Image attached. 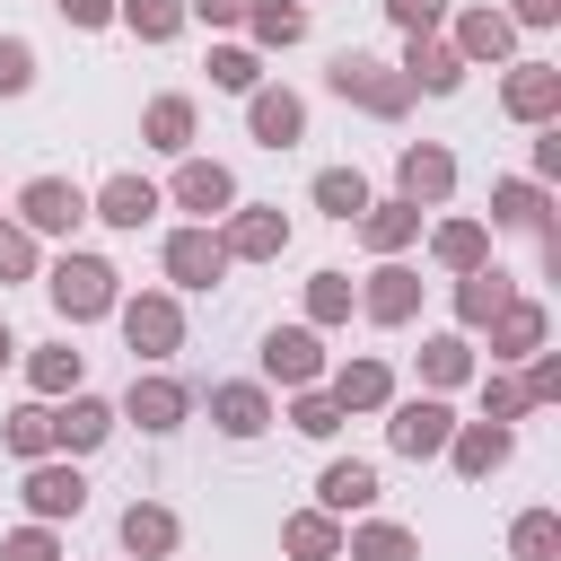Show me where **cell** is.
<instances>
[{"mask_svg":"<svg viewBox=\"0 0 561 561\" xmlns=\"http://www.w3.org/2000/svg\"><path fill=\"white\" fill-rule=\"evenodd\" d=\"M53 298H61V316H96V307L114 298V272L88 263V254H70V263L53 272Z\"/></svg>","mask_w":561,"mask_h":561,"instance_id":"obj_1","label":"cell"},{"mask_svg":"<svg viewBox=\"0 0 561 561\" xmlns=\"http://www.w3.org/2000/svg\"><path fill=\"white\" fill-rule=\"evenodd\" d=\"M333 88H342V96H359V105H377V114H394V105H403V88H394V79H377V61H333Z\"/></svg>","mask_w":561,"mask_h":561,"instance_id":"obj_2","label":"cell"},{"mask_svg":"<svg viewBox=\"0 0 561 561\" xmlns=\"http://www.w3.org/2000/svg\"><path fill=\"white\" fill-rule=\"evenodd\" d=\"M394 447H403V456L447 447V412H438V403H403V412H394Z\"/></svg>","mask_w":561,"mask_h":561,"instance_id":"obj_3","label":"cell"},{"mask_svg":"<svg viewBox=\"0 0 561 561\" xmlns=\"http://www.w3.org/2000/svg\"><path fill=\"white\" fill-rule=\"evenodd\" d=\"M131 421H140V430H175V421H184V386H167V377L131 386Z\"/></svg>","mask_w":561,"mask_h":561,"instance_id":"obj_4","label":"cell"},{"mask_svg":"<svg viewBox=\"0 0 561 561\" xmlns=\"http://www.w3.org/2000/svg\"><path fill=\"white\" fill-rule=\"evenodd\" d=\"M123 333H131V351H175V307H158V298H140V307L123 316Z\"/></svg>","mask_w":561,"mask_h":561,"instance_id":"obj_5","label":"cell"},{"mask_svg":"<svg viewBox=\"0 0 561 561\" xmlns=\"http://www.w3.org/2000/svg\"><path fill=\"white\" fill-rule=\"evenodd\" d=\"M26 219H35V228H70V219H79V193H70V184H26Z\"/></svg>","mask_w":561,"mask_h":561,"instance_id":"obj_6","label":"cell"},{"mask_svg":"<svg viewBox=\"0 0 561 561\" xmlns=\"http://www.w3.org/2000/svg\"><path fill=\"white\" fill-rule=\"evenodd\" d=\"M167 263H175V280H193V289H202V280H219V245H210V237H175V245H167Z\"/></svg>","mask_w":561,"mask_h":561,"instance_id":"obj_7","label":"cell"},{"mask_svg":"<svg viewBox=\"0 0 561 561\" xmlns=\"http://www.w3.org/2000/svg\"><path fill=\"white\" fill-rule=\"evenodd\" d=\"M26 500H35L44 517H70V508H79V473H61V465H44V473L26 482Z\"/></svg>","mask_w":561,"mask_h":561,"instance_id":"obj_8","label":"cell"},{"mask_svg":"<svg viewBox=\"0 0 561 561\" xmlns=\"http://www.w3.org/2000/svg\"><path fill=\"white\" fill-rule=\"evenodd\" d=\"M149 210H158V193H149V184H131V175H123V184H105V219H114V228H140Z\"/></svg>","mask_w":561,"mask_h":561,"instance_id":"obj_9","label":"cell"},{"mask_svg":"<svg viewBox=\"0 0 561 561\" xmlns=\"http://www.w3.org/2000/svg\"><path fill=\"white\" fill-rule=\"evenodd\" d=\"M263 359H272V377H316V342L307 333H272Z\"/></svg>","mask_w":561,"mask_h":561,"instance_id":"obj_10","label":"cell"},{"mask_svg":"<svg viewBox=\"0 0 561 561\" xmlns=\"http://www.w3.org/2000/svg\"><path fill=\"white\" fill-rule=\"evenodd\" d=\"M219 430L254 438V430H263V394H254V386H219Z\"/></svg>","mask_w":561,"mask_h":561,"instance_id":"obj_11","label":"cell"},{"mask_svg":"<svg viewBox=\"0 0 561 561\" xmlns=\"http://www.w3.org/2000/svg\"><path fill=\"white\" fill-rule=\"evenodd\" d=\"M324 500H333V508H368V500H377V473H368V465H333V473H324Z\"/></svg>","mask_w":561,"mask_h":561,"instance_id":"obj_12","label":"cell"},{"mask_svg":"<svg viewBox=\"0 0 561 561\" xmlns=\"http://www.w3.org/2000/svg\"><path fill=\"white\" fill-rule=\"evenodd\" d=\"M123 543H131V552H167V543H175V517H167V508H131V517H123Z\"/></svg>","mask_w":561,"mask_h":561,"instance_id":"obj_13","label":"cell"},{"mask_svg":"<svg viewBox=\"0 0 561 561\" xmlns=\"http://www.w3.org/2000/svg\"><path fill=\"white\" fill-rule=\"evenodd\" d=\"M552 96H561L552 70H517V79H508V105H517V114H552Z\"/></svg>","mask_w":561,"mask_h":561,"instance_id":"obj_14","label":"cell"},{"mask_svg":"<svg viewBox=\"0 0 561 561\" xmlns=\"http://www.w3.org/2000/svg\"><path fill=\"white\" fill-rule=\"evenodd\" d=\"M254 131L280 149V140H298V96H254Z\"/></svg>","mask_w":561,"mask_h":561,"instance_id":"obj_15","label":"cell"},{"mask_svg":"<svg viewBox=\"0 0 561 561\" xmlns=\"http://www.w3.org/2000/svg\"><path fill=\"white\" fill-rule=\"evenodd\" d=\"M500 456H508V430H465V438H456V465H465V473H491Z\"/></svg>","mask_w":561,"mask_h":561,"instance_id":"obj_16","label":"cell"},{"mask_svg":"<svg viewBox=\"0 0 561 561\" xmlns=\"http://www.w3.org/2000/svg\"><path fill=\"white\" fill-rule=\"evenodd\" d=\"M447 175H456V167H447L438 149H412V158H403V184H412V202H421V193H447Z\"/></svg>","mask_w":561,"mask_h":561,"instance_id":"obj_17","label":"cell"},{"mask_svg":"<svg viewBox=\"0 0 561 561\" xmlns=\"http://www.w3.org/2000/svg\"><path fill=\"white\" fill-rule=\"evenodd\" d=\"M175 193H184L193 210H219V202H228V175H219V167H184V184H175Z\"/></svg>","mask_w":561,"mask_h":561,"instance_id":"obj_18","label":"cell"},{"mask_svg":"<svg viewBox=\"0 0 561 561\" xmlns=\"http://www.w3.org/2000/svg\"><path fill=\"white\" fill-rule=\"evenodd\" d=\"M316 202H324L333 219H351V210H368V193H359V175H316Z\"/></svg>","mask_w":561,"mask_h":561,"instance_id":"obj_19","label":"cell"},{"mask_svg":"<svg viewBox=\"0 0 561 561\" xmlns=\"http://www.w3.org/2000/svg\"><path fill=\"white\" fill-rule=\"evenodd\" d=\"M228 245H237V254H272V245H280V219H272V210H254V219H237V228H228Z\"/></svg>","mask_w":561,"mask_h":561,"instance_id":"obj_20","label":"cell"},{"mask_svg":"<svg viewBox=\"0 0 561 561\" xmlns=\"http://www.w3.org/2000/svg\"><path fill=\"white\" fill-rule=\"evenodd\" d=\"M53 430H61L70 447H96V438H105V403H70V412H61Z\"/></svg>","mask_w":561,"mask_h":561,"instance_id":"obj_21","label":"cell"},{"mask_svg":"<svg viewBox=\"0 0 561 561\" xmlns=\"http://www.w3.org/2000/svg\"><path fill=\"white\" fill-rule=\"evenodd\" d=\"M184 123H193V114H184V96L149 105V140H158V149H184Z\"/></svg>","mask_w":561,"mask_h":561,"instance_id":"obj_22","label":"cell"},{"mask_svg":"<svg viewBox=\"0 0 561 561\" xmlns=\"http://www.w3.org/2000/svg\"><path fill=\"white\" fill-rule=\"evenodd\" d=\"M368 307H377V316H412V272H377Z\"/></svg>","mask_w":561,"mask_h":561,"instance_id":"obj_23","label":"cell"},{"mask_svg":"<svg viewBox=\"0 0 561 561\" xmlns=\"http://www.w3.org/2000/svg\"><path fill=\"white\" fill-rule=\"evenodd\" d=\"M412 79H430V88H456V53H438V44H412Z\"/></svg>","mask_w":561,"mask_h":561,"instance_id":"obj_24","label":"cell"},{"mask_svg":"<svg viewBox=\"0 0 561 561\" xmlns=\"http://www.w3.org/2000/svg\"><path fill=\"white\" fill-rule=\"evenodd\" d=\"M552 543H561L552 517H517V552H526V561H552Z\"/></svg>","mask_w":561,"mask_h":561,"instance_id":"obj_25","label":"cell"},{"mask_svg":"<svg viewBox=\"0 0 561 561\" xmlns=\"http://www.w3.org/2000/svg\"><path fill=\"white\" fill-rule=\"evenodd\" d=\"M359 561H412V535H394V526H368V535H359Z\"/></svg>","mask_w":561,"mask_h":561,"instance_id":"obj_26","label":"cell"},{"mask_svg":"<svg viewBox=\"0 0 561 561\" xmlns=\"http://www.w3.org/2000/svg\"><path fill=\"white\" fill-rule=\"evenodd\" d=\"M465 53H508V18H465Z\"/></svg>","mask_w":561,"mask_h":561,"instance_id":"obj_27","label":"cell"},{"mask_svg":"<svg viewBox=\"0 0 561 561\" xmlns=\"http://www.w3.org/2000/svg\"><path fill=\"white\" fill-rule=\"evenodd\" d=\"M500 219H508V228H543V202H535L526 184H508V193H500Z\"/></svg>","mask_w":561,"mask_h":561,"instance_id":"obj_28","label":"cell"},{"mask_svg":"<svg viewBox=\"0 0 561 561\" xmlns=\"http://www.w3.org/2000/svg\"><path fill=\"white\" fill-rule=\"evenodd\" d=\"M377 394H386V368H368V359L342 368V403H377Z\"/></svg>","mask_w":561,"mask_h":561,"instance_id":"obj_29","label":"cell"},{"mask_svg":"<svg viewBox=\"0 0 561 561\" xmlns=\"http://www.w3.org/2000/svg\"><path fill=\"white\" fill-rule=\"evenodd\" d=\"M44 438H53V412H18V421H9V447H18V456H35Z\"/></svg>","mask_w":561,"mask_h":561,"instance_id":"obj_30","label":"cell"},{"mask_svg":"<svg viewBox=\"0 0 561 561\" xmlns=\"http://www.w3.org/2000/svg\"><path fill=\"white\" fill-rule=\"evenodd\" d=\"M289 552L324 561V552H333V526H324V517H298V526H289Z\"/></svg>","mask_w":561,"mask_h":561,"instance_id":"obj_31","label":"cell"},{"mask_svg":"<svg viewBox=\"0 0 561 561\" xmlns=\"http://www.w3.org/2000/svg\"><path fill=\"white\" fill-rule=\"evenodd\" d=\"M412 237V210H368V245H403Z\"/></svg>","mask_w":561,"mask_h":561,"instance_id":"obj_32","label":"cell"},{"mask_svg":"<svg viewBox=\"0 0 561 561\" xmlns=\"http://www.w3.org/2000/svg\"><path fill=\"white\" fill-rule=\"evenodd\" d=\"M131 26L140 35H175V0H131Z\"/></svg>","mask_w":561,"mask_h":561,"instance_id":"obj_33","label":"cell"},{"mask_svg":"<svg viewBox=\"0 0 561 561\" xmlns=\"http://www.w3.org/2000/svg\"><path fill=\"white\" fill-rule=\"evenodd\" d=\"M535 333H543V324H535V307H508V316H500V342H508V351H526Z\"/></svg>","mask_w":561,"mask_h":561,"instance_id":"obj_34","label":"cell"},{"mask_svg":"<svg viewBox=\"0 0 561 561\" xmlns=\"http://www.w3.org/2000/svg\"><path fill=\"white\" fill-rule=\"evenodd\" d=\"M210 70H219V88H254V61H245V53H219Z\"/></svg>","mask_w":561,"mask_h":561,"instance_id":"obj_35","label":"cell"},{"mask_svg":"<svg viewBox=\"0 0 561 561\" xmlns=\"http://www.w3.org/2000/svg\"><path fill=\"white\" fill-rule=\"evenodd\" d=\"M438 254H447V263H473V254H482V237H473V228H447V237H438Z\"/></svg>","mask_w":561,"mask_h":561,"instance_id":"obj_36","label":"cell"},{"mask_svg":"<svg viewBox=\"0 0 561 561\" xmlns=\"http://www.w3.org/2000/svg\"><path fill=\"white\" fill-rule=\"evenodd\" d=\"M491 307H500V272H482V280L465 289V316H491Z\"/></svg>","mask_w":561,"mask_h":561,"instance_id":"obj_37","label":"cell"},{"mask_svg":"<svg viewBox=\"0 0 561 561\" xmlns=\"http://www.w3.org/2000/svg\"><path fill=\"white\" fill-rule=\"evenodd\" d=\"M430 377H465V342H430Z\"/></svg>","mask_w":561,"mask_h":561,"instance_id":"obj_38","label":"cell"},{"mask_svg":"<svg viewBox=\"0 0 561 561\" xmlns=\"http://www.w3.org/2000/svg\"><path fill=\"white\" fill-rule=\"evenodd\" d=\"M254 26H263V35H272V44H289V35H298V9H263V18H254Z\"/></svg>","mask_w":561,"mask_h":561,"instance_id":"obj_39","label":"cell"},{"mask_svg":"<svg viewBox=\"0 0 561 561\" xmlns=\"http://www.w3.org/2000/svg\"><path fill=\"white\" fill-rule=\"evenodd\" d=\"M342 307H351V289H342V280L324 272V280H316V316H342Z\"/></svg>","mask_w":561,"mask_h":561,"instance_id":"obj_40","label":"cell"},{"mask_svg":"<svg viewBox=\"0 0 561 561\" xmlns=\"http://www.w3.org/2000/svg\"><path fill=\"white\" fill-rule=\"evenodd\" d=\"M35 386H70V351H44L35 359Z\"/></svg>","mask_w":561,"mask_h":561,"instance_id":"obj_41","label":"cell"},{"mask_svg":"<svg viewBox=\"0 0 561 561\" xmlns=\"http://www.w3.org/2000/svg\"><path fill=\"white\" fill-rule=\"evenodd\" d=\"M298 430H316V438H324V430H333V403H324V394H307V403H298Z\"/></svg>","mask_w":561,"mask_h":561,"instance_id":"obj_42","label":"cell"},{"mask_svg":"<svg viewBox=\"0 0 561 561\" xmlns=\"http://www.w3.org/2000/svg\"><path fill=\"white\" fill-rule=\"evenodd\" d=\"M0 88H26V44H0Z\"/></svg>","mask_w":561,"mask_h":561,"instance_id":"obj_43","label":"cell"},{"mask_svg":"<svg viewBox=\"0 0 561 561\" xmlns=\"http://www.w3.org/2000/svg\"><path fill=\"white\" fill-rule=\"evenodd\" d=\"M0 272H26V237L18 228H0Z\"/></svg>","mask_w":561,"mask_h":561,"instance_id":"obj_44","label":"cell"},{"mask_svg":"<svg viewBox=\"0 0 561 561\" xmlns=\"http://www.w3.org/2000/svg\"><path fill=\"white\" fill-rule=\"evenodd\" d=\"M9 561H53V543H44V535H18V543H9Z\"/></svg>","mask_w":561,"mask_h":561,"instance_id":"obj_45","label":"cell"},{"mask_svg":"<svg viewBox=\"0 0 561 561\" xmlns=\"http://www.w3.org/2000/svg\"><path fill=\"white\" fill-rule=\"evenodd\" d=\"M394 18H403V26H430V18H438V0H394Z\"/></svg>","mask_w":561,"mask_h":561,"instance_id":"obj_46","label":"cell"},{"mask_svg":"<svg viewBox=\"0 0 561 561\" xmlns=\"http://www.w3.org/2000/svg\"><path fill=\"white\" fill-rule=\"evenodd\" d=\"M61 18H79V26H96V18H105V0H61Z\"/></svg>","mask_w":561,"mask_h":561,"instance_id":"obj_47","label":"cell"},{"mask_svg":"<svg viewBox=\"0 0 561 561\" xmlns=\"http://www.w3.org/2000/svg\"><path fill=\"white\" fill-rule=\"evenodd\" d=\"M552 9H561V0H517V18H535V26H543Z\"/></svg>","mask_w":561,"mask_h":561,"instance_id":"obj_48","label":"cell"},{"mask_svg":"<svg viewBox=\"0 0 561 561\" xmlns=\"http://www.w3.org/2000/svg\"><path fill=\"white\" fill-rule=\"evenodd\" d=\"M237 9H245V0H202V18H237Z\"/></svg>","mask_w":561,"mask_h":561,"instance_id":"obj_49","label":"cell"},{"mask_svg":"<svg viewBox=\"0 0 561 561\" xmlns=\"http://www.w3.org/2000/svg\"><path fill=\"white\" fill-rule=\"evenodd\" d=\"M0 359H9V333H0Z\"/></svg>","mask_w":561,"mask_h":561,"instance_id":"obj_50","label":"cell"}]
</instances>
